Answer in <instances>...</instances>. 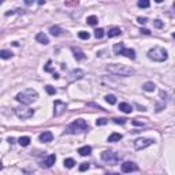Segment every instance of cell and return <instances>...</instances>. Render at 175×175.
<instances>
[{
    "label": "cell",
    "instance_id": "cell-1",
    "mask_svg": "<svg viewBox=\"0 0 175 175\" xmlns=\"http://www.w3.org/2000/svg\"><path fill=\"white\" fill-rule=\"evenodd\" d=\"M37 96H38V94H37V92L34 89H25V90H22V92H19L18 94L15 96V99H17V101H19V103L28 105V104L36 101Z\"/></svg>",
    "mask_w": 175,
    "mask_h": 175
},
{
    "label": "cell",
    "instance_id": "cell-2",
    "mask_svg": "<svg viewBox=\"0 0 175 175\" xmlns=\"http://www.w3.org/2000/svg\"><path fill=\"white\" fill-rule=\"evenodd\" d=\"M107 70L116 75H122V77H129V75L134 74V68L126 65H111L107 66Z\"/></svg>",
    "mask_w": 175,
    "mask_h": 175
},
{
    "label": "cell",
    "instance_id": "cell-3",
    "mask_svg": "<svg viewBox=\"0 0 175 175\" xmlns=\"http://www.w3.org/2000/svg\"><path fill=\"white\" fill-rule=\"evenodd\" d=\"M148 57L153 62H164V60H167L168 54L164 48H161V46H155V48L149 49Z\"/></svg>",
    "mask_w": 175,
    "mask_h": 175
},
{
    "label": "cell",
    "instance_id": "cell-4",
    "mask_svg": "<svg viewBox=\"0 0 175 175\" xmlns=\"http://www.w3.org/2000/svg\"><path fill=\"white\" fill-rule=\"evenodd\" d=\"M88 129H89V126H88V123L84 119H77V121L73 122L71 125L67 126L66 133H68V134H77V133L86 131Z\"/></svg>",
    "mask_w": 175,
    "mask_h": 175
},
{
    "label": "cell",
    "instance_id": "cell-5",
    "mask_svg": "<svg viewBox=\"0 0 175 175\" xmlns=\"http://www.w3.org/2000/svg\"><path fill=\"white\" fill-rule=\"evenodd\" d=\"M101 159H103V161H105V163H108V164H118L119 161H121V156H119L118 153H115V152H108V150H105V152H103L101 153Z\"/></svg>",
    "mask_w": 175,
    "mask_h": 175
},
{
    "label": "cell",
    "instance_id": "cell-6",
    "mask_svg": "<svg viewBox=\"0 0 175 175\" xmlns=\"http://www.w3.org/2000/svg\"><path fill=\"white\" fill-rule=\"evenodd\" d=\"M15 115L21 119H30L34 115V110L29 107H17L14 110Z\"/></svg>",
    "mask_w": 175,
    "mask_h": 175
},
{
    "label": "cell",
    "instance_id": "cell-7",
    "mask_svg": "<svg viewBox=\"0 0 175 175\" xmlns=\"http://www.w3.org/2000/svg\"><path fill=\"white\" fill-rule=\"evenodd\" d=\"M155 141L150 138H137L134 141V149L136 150H141V149H145V148L150 147Z\"/></svg>",
    "mask_w": 175,
    "mask_h": 175
},
{
    "label": "cell",
    "instance_id": "cell-8",
    "mask_svg": "<svg viewBox=\"0 0 175 175\" xmlns=\"http://www.w3.org/2000/svg\"><path fill=\"white\" fill-rule=\"evenodd\" d=\"M84 77H85V73H84L81 68H75V70H73V71L67 75V79H68V82H74V81L82 79Z\"/></svg>",
    "mask_w": 175,
    "mask_h": 175
},
{
    "label": "cell",
    "instance_id": "cell-9",
    "mask_svg": "<svg viewBox=\"0 0 175 175\" xmlns=\"http://www.w3.org/2000/svg\"><path fill=\"white\" fill-rule=\"evenodd\" d=\"M66 110H67V104L66 103H63V101H60V100H56L54 103V115L55 116L62 115Z\"/></svg>",
    "mask_w": 175,
    "mask_h": 175
},
{
    "label": "cell",
    "instance_id": "cell-10",
    "mask_svg": "<svg viewBox=\"0 0 175 175\" xmlns=\"http://www.w3.org/2000/svg\"><path fill=\"white\" fill-rule=\"evenodd\" d=\"M55 161H56V156H55V155H49V156H46L45 159L40 163V166L43 168H49L55 164Z\"/></svg>",
    "mask_w": 175,
    "mask_h": 175
},
{
    "label": "cell",
    "instance_id": "cell-11",
    "mask_svg": "<svg viewBox=\"0 0 175 175\" xmlns=\"http://www.w3.org/2000/svg\"><path fill=\"white\" fill-rule=\"evenodd\" d=\"M138 170V166L133 161H125L122 164V171L123 172H131V171H137Z\"/></svg>",
    "mask_w": 175,
    "mask_h": 175
},
{
    "label": "cell",
    "instance_id": "cell-12",
    "mask_svg": "<svg viewBox=\"0 0 175 175\" xmlns=\"http://www.w3.org/2000/svg\"><path fill=\"white\" fill-rule=\"evenodd\" d=\"M38 139L41 142H51V141L54 139V134L51 131H44L38 136Z\"/></svg>",
    "mask_w": 175,
    "mask_h": 175
},
{
    "label": "cell",
    "instance_id": "cell-13",
    "mask_svg": "<svg viewBox=\"0 0 175 175\" xmlns=\"http://www.w3.org/2000/svg\"><path fill=\"white\" fill-rule=\"evenodd\" d=\"M121 55L129 57V59H131V60L136 59V51L133 49V48H123V51L121 52Z\"/></svg>",
    "mask_w": 175,
    "mask_h": 175
},
{
    "label": "cell",
    "instance_id": "cell-14",
    "mask_svg": "<svg viewBox=\"0 0 175 175\" xmlns=\"http://www.w3.org/2000/svg\"><path fill=\"white\" fill-rule=\"evenodd\" d=\"M71 51H73V54H74V57L77 59V60H82V59H85V57H86L85 54H84V52L79 49V48H75V46H73Z\"/></svg>",
    "mask_w": 175,
    "mask_h": 175
},
{
    "label": "cell",
    "instance_id": "cell-15",
    "mask_svg": "<svg viewBox=\"0 0 175 175\" xmlns=\"http://www.w3.org/2000/svg\"><path fill=\"white\" fill-rule=\"evenodd\" d=\"M121 34H122V30L119 28H111L107 33V36L110 37V38H112V37H118V36H121Z\"/></svg>",
    "mask_w": 175,
    "mask_h": 175
},
{
    "label": "cell",
    "instance_id": "cell-16",
    "mask_svg": "<svg viewBox=\"0 0 175 175\" xmlns=\"http://www.w3.org/2000/svg\"><path fill=\"white\" fill-rule=\"evenodd\" d=\"M119 110H121L122 112H125V114H130L133 111V107L127 103H121L119 104Z\"/></svg>",
    "mask_w": 175,
    "mask_h": 175
},
{
    "label": "cell",
    "instance_id": "cell-17",
    "mask_svg": "<svg viewBox=\"0 0 175 175\" xmlns=\"http://www.w3.org/2000/svg\"><path fill=\"white\" fill-rule=\"evenodd\" d=\"M78 153L81 155V156H89V155L92 153V148H90L89 145H85V147L79 148V149H78Z\"/></svg>",
    "mask_w": 175,
    "mask_h": 175
},
{
    "label": "cell",
    "instance_id": "cell-18",
    "mask_svg": "<svg viewBox=\"0 0 175 175\" xmlns=\"http://www.w3.org/2000/svg\"><path fill=\"white\" fill-rule=\"evenodd\" d=\"M36 40L38 41V43L44 44V45H46V44H49V40H48V37L44 34V33H38L36 36Z\"/></svg>",
    "mask_w": 175,
    "mask_h": 175
},
{
    "label": "cell",
    "instance_id": "cell-19",
    "mask_svg": "<svg viewBox=\"0 0 175 175\" xmlns=\"http://www.w3.org/2000/svg\"><path fill=\"white\" fill-rule=\"evenodd\" d=\"M49 33L52 34V36L57 37V36H60L62 33H63V30H62L59 26H51V28H49Z\"/></svg>",
    "mask_w": 175,
    "mask_h": 175
},
{
    "label": "cell",
    "instance_id": "cell-20",
    "mask_svg": "<svg viewBox=\"0 0 175 175\" xmlns=\"http://www.w3.org/2000/svg\"><path fill=\"white\" fill-rule=\"evenodd\" d=\"M122 134H119V133H112L110 137H108V142H116V141H121L122 139Z\"/></svg>",
    "mask_w": 175,
    "mask_h": 175
},
{
    "label": "cell",
    "instance_id": "cell-21",
    "mask_svg": "<svg viewBox=\"0 0 175 175\" xmlns=\"http://www.w3.org/2000/svg\"><path fill=\"white\" fill-rule=\"evenodd\" d=\"M12 52H11V51H7V49H1L0 51V57H1V59H6V60H7V59H11V57H12Z\"/></svg>",
    "mask_w": 175,
    "mask_h": 175
},
{
    "label": "cell",
    "instance_id": "cell-22",
    "mask_svg": "<svg viewBox=\"0 0 175 175\" xmlns=\"http://www.w3.org/2000/svg\"><path fill=\"white\" fill-rule=\"evenodd\" d=\"M142 89L145 90V92H153V90L156 89V86H155L153 82H145L142 85Z\"/></svg>",
    "mask_w": 175,
    "mask_h": 175
},
{
    "label": "cell",
    "instance_id": "cell-23",
    "mask_svg": "<svg viewBox=\"0 0 175 175\" xmlns=\"http://www.w3.org/2000/svg\"><path fill=\"white\" fill-rule=\"evenodd\" d=\"M123 48H125V44L123 43H118L114 45V54L115 55H121V52L123 51Z\"/></svg>",
    "mask_w": 175,
    "mask_h": 175
},
{
    "label": "cell",
    "instance_id": "cell-24",
    "mask_svg": "<svg viewBox=\"0 0 175 175\" xmlns=\"http://www.w3.org/2000/svg\"><path fill=\"white\" fill-rule=\"evenodd\" d=\"M18 142L21 147H28L29 144H30V137H21V138L18 139Z\"/></svg>",
    "mask_w": 175,
    "mask_h": 175
},
{
    "label": "cell",
    "instance_id": "cell-25",
    "mask_svg": "<svg viewBox=\"0 0 175 175\" xmlns=\"http://www.w3.org/2000/svg\"><path fill=\"white\" fill-rule=\"evenodd\" d=\"M86 22H88L89 25H92V26H96V25H97V22H99V19H97L96 15H90V17H88Z\"/></svg>",
    "mask_w": 175,
    "mask_h": 175
},
{
    "label": "cell",
    "instance_id": "cell-26",
    "mask_svg": "<svg viewBox=\"0 0 175 175\" xmlns=\"http://www.w3.org/2000/svg\"><path fill=\"white\" fill-rule=\"evenodd\" d=\"M63 164H65L66 168H73L75 166V161H74V159H65Z\"/></svg>",
    "mask_w": 175,
    "mask_h": 175
},
{
    "label": "cell",
    "instance_id": "cell-27",
    "mask_svg": "<svg viewBox=\"0 0 175 175\" xmlns=\"http://www.w3.org/2000/svg\"><path fill=\"white\" fill-rule=\"evenodd\" d=\"M105 101H107L108 104H111V105H114V104H116V97H115L114 94H107V96H105Z\"/></svg>",
    "mask_w": 175,
    "mask_h": 175
},
{
    "label": "cell",
    "instance_id": "cell-28",
    "mask_svg": "<svg viewBox=\"0 0 175 175\" xmlns=\"http://www.w3.org/2000/svg\"><path fill=\"white\" fill-rule=\"evenodd\" d=\"M78 37L81 40H89L90 38V34L88 32H85V30H81V32L78 33Z\"/></svg>",
    "mask_w": 175,
    "mask_h": 175
},
{
    "label": "cell",
    "instance_id": "cell-29",
    "mask_svg": "<svg viewBox=\"0 0 175 175\" xmlns=\"http://www.w3.org/2000/svg\"><path fill=\"white\" fill-rule=\"evenodd\" d=\"M94 37H96L97 40H100V38H103L104 37V30L103 29H96V30H94Z\"/></svg>",
    "mask_w": 175,
    "mask_h": 175
},
{
    "label": "cell",
    "instance_id": "cell-30",
    "mask_svg": "<svg viewBox=\"0 0 175 175\" xmlns=\"http://www.w3.org/2000/svg\"><path fill=\"white\" fill-rule=\"evenodd\" d=\"M150 6V3L148 1V0H139L138 1V7L139 8H148Z\"/></svg>",
    "mask_w": 175,
    "mask_h": 175
},
{
    "label": "cell",
    "instance_id": "cell-31",
    "mask_svg": "<svg viewBox=\"0 0 175 175\" xmlns=\"http://www.w3.org/2000/svg\"><path fill=\"white\" fill-rule=\"evenodd\" d=\"M112 121H114L116 125H122V126H123V125H126L127 119H126V118H114Z\"/></svg>",
    "mask_w": 175,
    "mask_h": 175
},
{
    "label": "cell",
    "instance_id": "cell-32",
    "mask_svg": "<svg viewBox=\"0 0 175 175\" xmlns=\"http://www.w3.org/2000/svg\"><path fill=\"white\" fill-rule=\"evenodd\" d=\"M152 23H153V26H155V28H157V29H161L163 26H164V23H163L160 19H155Z\"/></svg>",
    "mask_w": 175,
    "mask_h": 175
},
{
    "label": "cell",
    "instance_id": "cell-33",
    "mask_svg": "<svg viewBox=\"0 0 175 175\" xmlns=\"http://www.w3.org/2000/svg\"><path fill=\"white\" fill-rule=\"evenodd\" d=\"M45 90H46L48 94H55V93H56V89H55L54 86H51V85H46L45 86Z\"/></svg>",
    "mask_w": 175,
    "mask_h": 175
},
{
    "label": "cell",
    "instance_id": "cell-34",
    "mask_svg": "<svg viewBox=\"0 0 175 175\" xmlns=\"http://www.w3.org/2000/svg\"><path fill=\"white\" fill-rule=\"evenodd\" d=\"M107 123H108V119H105V118H100L96 121L97 126H104V125H107Z\"/></svg>",
    "mask_w": 175,
    "mask_h": 175
},
{
    "label": "cell",
    "instance_id": "cell-35",
    "mask_svg": "<svg viewBox=\"0 0 175 175\" xmlns=\"http://www.w3.org/2000/svg\"><path fill=\"white\" fill-rule=\"evenodd\" d=\"M44 71H46V73L52 71V67H51V60H48V62H46V65L44 66Z\"/></svg>",
    "mask_w": 175,
    "mask_h": 175
},
{
    "label": "cell",
    "instance_id": "cell-36",
    "mask_svg": "<svg viewBox=\"0 0 175 175\" xmlns=\"http://www.w3.org/2000/svg\"><path fill=\"white\" fill-rule=\"evenodd\" d=\"M137 21H138V23H141V25H145L148 22V18H145V17H138Z\"/></svg>",
    "mask_w": 175,
    "mask_h": 175
},
{
    "label": "cell",
    "instance_id": "cell-37",
    "mask_svg": "<svg viewBox=\"0 0 175 175\" xmlns=\"http://www.w3.org/2000/svg\"><path fill=\"white\" fill-rule=\"evenodd\" d=\"M86 170H89V164L88 163H82L79 166V171H86Z\"/></svg>",
    "mask_w": 175,
    "mask_h": 175
},
{
    "label": "cell",
    "instance_id": "cell-38",
    "mask_svg": "<svg viewBox=\"0 0 175 175\" xmlns=\"http://www.w3.org/2000/svg\"><path fill=\"white\" fill-rule=\"evenodd\" d=\"M131 123H133L134 126H144V122L138 121V119H134V121H131Z\"/></svg>",
    "mask_w": 175,
    "mask_h": 175
},
{
    "label": "cell",
    "instance_id": "cell-39",
    "mask_svg": "<svg viewBox=\"0 0 175 175\" xmlns=\"http://www.w3.org/2000/svg\"><path fill=\"white\" fill-rule=\"evenodd\" d=\"M141 33H142V34H147V36H149L150 30H148V29H141Z\"/></svg>",
    "mask_w": 175,
    "mask_h": 175
},
{
    "label": "cell",
    "instance_id": "cell-40",
    "mask_svg": "<svg viewBox=\"0 0 175 175\" xmlns=\"http://www.w3.org/2000/svg\"><path fill=\"white\" fill-rule=\"evenodd\" d=\"M7 141H8V142H10V144H14L15 138H12V137H8V138H7Z\"/></svg>",
    "mask_w": 175,
    "mask_h": 175
},
{
    "label": "cell",
    "instance_id": "cell-41",
    "mask_svg": "<svg viewBox=\"0 0 175 175\" xmlns=\"http://www.w3.org/2000/svg\"><path fill=\"white\" fill-rule=\"evenodd\" d=\"M52 78H54V79H57V78H59V74H57V73H54V77H52Z\"/></svg>",
    "mask_w": 175,
    "mask_h": 175
},
{
    "label": "cell",
    "instance_id": "cell-42",
    "mask_svg": "<svg viewBox=\"0 0 175 175\" xmlns=\"http://www.w3.org/2000/svg\"><path fill=\"white\" fill-rule=\"evenodd\" d=\"M38 4H40V6H43V4H45V0H40V1H38Z\"/></svg>",
    "mask_w": 175,
    "mask_h": 175
},
{
    "label": "cell",
    "instance_id": "cell-43",
    "mask_svg": "<svg viewBox=\"0 0 175 175\" xmlns=\"http://www.w3.org/2000/svg\"><path fill=\"white\" fill-rule=\"evenodd\" d=\"M32 3H33L32 0H26V4H28V6H30V4H32Z\"/></svg>",
    "mask_w": 175,
    "mask_h": 175
},
{
    "label": "cell",
    "instance_id": "cell-44",
    "mask_svg": "<svg viewBox=\"0 0 175 175\" xmlns=\"http://www.w3.org/2000/svg\"><path fill=\"white\" fill-rule=\"evenodd\" d=\"M12 45H14V46H18V45H19V43H17V41H14V43H12Z\"/></svg>",
    "mask_w": 175,
    "mask_h": 175
},
{
    "label": "cell",
    "instance_id": "cell-45",
    "mask_svg": "<svg viewBox=\"0 0 175 175\" xmlns=\"http://www.w3.org/2000/svg\"><path fill=\"white\" fill-rule=\"evenodd\" d=\"M1 170H3V163L0 161V171H1Z\"/></svg>",
    "mask_w": 175,
    "mask_h": 175
},
{
    "label": "cell",
    "instance_id": "cell-46",
    "mask_svg": "<svg viewBox=\"0 0 175 175\" xmlns=\"http://www.w3.org/2000/svg\"><path fill=\"white\" fill-rule=\"evenodd\" d=\"M107 175H121V174H118V172H112V174H107Z\"/></svg>",
    "mask_w": 175,
    "mask_h": 175
},
{
    "label": "cell",
    "instance_id": "cell-47",
    "mask_svg": "<svg viewBox=\"0 0 175 175\" xmlns=\"http://www.w3.org/2000/svg\"><path fill=\"white\" fill-rule=\"evenodd\" d=\"M1 4H3V1H1V0H0V6H1Z\"/></svg>",
    "mask_w": 175,
    "mask_h": 175
}]
</instances>
